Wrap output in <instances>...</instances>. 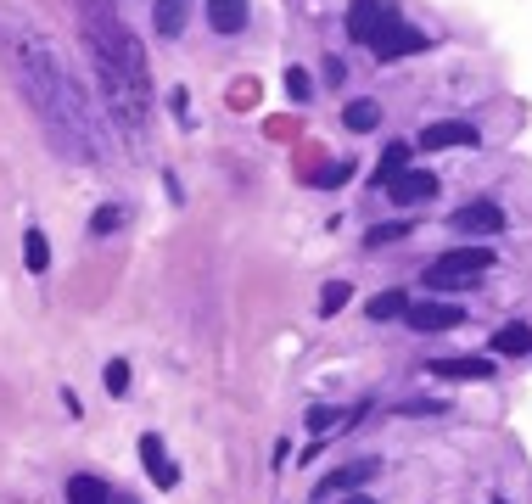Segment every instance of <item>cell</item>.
I'll return each mask as SVG.
<instances>
[{"mask_svg":"<svg viewBox=\"0 0 532 504\" xmlns=\"http://www.w3.org/2000/svg\"><path fill=\"white\" fill-rule=\"evenodd\" d=\"M286 96H292V101H308V96H314V79H308V68H286Z\"/></svg>","mask_w":532,"mask_h":504,"instance_id":"cb8c5ba5","label":"cell"},{"mask_svg":"<svg viewBox=\"0 0 532 504\" xmlns=\"http://www.w3.org/2000/svg\"><path fill=\"white\" fill-rule=\"evenodd\" d=\"M23 264L34 269V275H45V264H51V247H45L40 230H28V236H23Z\"/></svg>","mask_w":532,"mask_h":504,"instance_id":"44dd1931","label":"cell"},{"mask_svg":"<svg viewBox=\"0 0 532 504\" xmlns=\"http://www.w3.org/2000/svg\"><path fill=\"white\" fill-rule=\"evenodd\" d=\"M124 224H129V208L124 202H107V208L90 219V236H112V230H124Z\"/></svg>","mask_w":532,"mask_h":504,"instance_id":"d6986e66","label":"cell"},{"mask_svg":"<svg viewBox=\"0 0 532 504\" xmlns=\"http://www.w3.org/2000/svg\"><path fill=\"white\" fill-rule=\"evenodd\" d=\"M348 174H353L348 163H331V168H325V174H320V185H342V180H348Z\"/></svg>","mask_w":532,"mask_h":504,"instance_id":"4316f807","label":"cell"},{"mask_svg":"<svg viewBox=\"0 0 532 504\" xmlns=\"http://www.w3.org/2000/svg\"><path fill=\"white\" fill-rule=\"evenodd\" d=\"M387 191H392L398 208H409V202H432V196H437V174H426V168H404Z\"/></svg>","mask_w":532,"mask_h":504,"instance_id":"52a82bcc","label":"cell"},{"mask_svg":"<svg viewBox=\"0 0 532 504\" xmlns=\"http://www.w3.org/2000/svg\"><path fill=\"white\" fill-rule=\"evenodd\" d=\"M420 146H426V152H443V146H476V129L471 124H432V129H420Z\"/></svg>","mask_w":532,"mask_h":504,"instance_id":"7c38bea8","label":"cell"},{"mask_svg":"<svg viewBox=\"0 0 532 504\" xmlns=\"http://www.w3.org/2000/svg\"><path fill=\"white\" fill-rule=\"evenodd\" d=\"M0 56H6L12 84L23 90V101L40 112V124H45L56 152L73 157V163H90V168L112 163V135L96 118L90 96H84L79 73L62 62L51 34L34 28L23 12H12V6L0 12Z\"/></svg>","mask_w":532,"mask_h":504,"instance_id":"6da1fadb","label":"cell"},{"mask_svg":"<svg viewBox=\"0 0 532 504\" xmlns=\"http://www.w3.org/2000/svg\"><path fill=\"white\" fill-rule=\"evenodd\" d=\"M208 23L219 34H241L252 23V0H208Z\"/></svg>","mask_w":532,"mask_h":504,"instance_id":"9c48e42d","label":"cell"},{"mask_svg":"<svg viewBox=\"0 0 532 504\" xmlns=\"http://www.w3.org/2000/svg\"><path fill=\"white\" fill-rule=\"evenodd\" d=\"M348 297H353L348 280H331V286L320 292V314H325V320H331V314H342V308H348Z\"/></svg>","mask_w":532,"mask_h":504,"instance_id":"7402d4cb","label":"cell"},{"mask_svg":"<svg viewBox=\"0 0 532 504\" xmlns=\"http://www.w3.org/2000/svg\"><path fill=\"white\" fill-rule=\"evenodd\" d=\"M140 460H146V471H152L157 488H174V482H180V471H174V460L163 454V437L157 432H140Z\"/></svg>","mask_w":532,"mask_h":504,"instance_id":"ba28073f","label":"cell"},{"mask_svg":"<svg viewBox=\"0 0 532 504\" xmlns=\"http://www.w3.org/2000/svg\"><path fill=\"white\" fill-rule=\"evenodd\" d=\"M342 79H348V68H342V62L331 56V62H325V84H342Z\"/></svg>","mask_w":532,"mask_h":504,"instance_id":"83f0119b","label":"cell"},{"mask_svg":"<svg viewBox=\"0 0 532 504\" xmlns=\"http://www.w3.org/2000/svg\"><path fill=\"white\" fill-rule=\"evenodd\" d=\"M404 168H409V140H392L387 157H381V168H376V180H381V185H392L398 174H404Z\"/></svg>","mask_w":532,"mask_h":504,"instance_id":"e0dca14e","label":"cell"},{"mask_svg":"<svg viewBox=\"0 0 532 504\" xmlns=\"http://www.w3.org/2000/svg\"><path fill=\"white\" fill-rule=\"evenodd\" d=\"M342 504H376V499H364V493H353V499H342Z\"/></svg>","mask_w":532,"mask_h":504,"instance_id":"f1b7e54d","label":"cell"},{"mask_svg":"<svg viewBox=\"0 0 532 504\" xmlns=\"http://www.w3.org/2000/svg\"><path fill=\"white\" fill-rule=\"evenodd\" d=\"M488 348H493V353H504V359H521V353H532V325H527V320H510V325H499Z\"/></svg>","mask_w":532,"mask_h":504,"instance_id":"8fae6325","label":"cell"},{"mask_svg":"<svg viewBox=\"0 0 532 504\" xmlns=\"http://www.w3.org/2000/svg\"><path fill=\"white\" fill-rule=\"evenodd\" d=\"M420 45H426V34H415V28L404 23V17H392V23H387V28H381V34H376V45H370V51H376L381 62H398V56L420 51Z\"/></svg>","mask_w":532,"mask_h":504,"instance_id":"5b68a950","label":"cell"},{"mask_svg":"<svg viewBox=\"0 0 532 504\" xmlns=\"http://www.w3.org/2000/svg\"><path fill=\"white\" fill-rule=\"evenodd\" d=\"M185 12H191V0H157V12H152L157 34H180V28H185Z\"/></svg>","mask_w":532,"mask_h":504,"instance_id":"9a60e30c","label":"cell"},{"mask_svg":"<svg viewBox=\"0 0 532 504\" xmlns=\"http://www.w3.org/2000/svg\"><path fill=\"white\" fill-rule=\"evenodd\" d=\"M342 124H348L353 135H364V129L381 124V107H376V101H348V107H342Z\"/></svg>","mask_w":532,"mask_h":504,"instance_id":"2e32d148","label":"cell"},{"mask_svg":"<svg viewBox=\"0 0 532 504\" xmlns=\"http://www.w3.org/2000/svg\"><path fill=\"white\" fill-rule=\"evenodd\" d=\"M432 376L437 381H488L493 359H432Z\"/></svg>","mask_w":532,"mask_h":504,"instance_id":"30bf717a","label":"cell"},{"mask_svg":"<svg viewBox=\"0 0 532 504\" xmlns=\"http://www.w3.org/2000/svg\"><path fill=\"white\" fill-rule=\"evenodd\" d=\"M107 392H112V398H124V392H129V364L124 359L107 364Z\"/></svg>","mask_w":532,"mask_h":504,"instance_id":"d4e9b609","label":"cell"},{"mask_svg":"<svg viewBox=\"0 0 532 504\" xmlns=\"http://www.w3.org/2000/svg\"><path fill=\"white\" fill-rule=\"evenodd\" d=\"M342 409H325V404H314L308 409V432H314V443H325V437H331V426H342Z\"/></svg>","mask_w":532,"mask_h":504,"instance_id":"ffe728a7","label":"cell"},{"mask_svg":"<svg viewBox=\"0 0 532 504\" xmlns=\"http://www.w3.org/2000/svg\"><path fill=\"white\" fill-rule=\"evenodd\" d=\"M448 224H454L460 236H499V230H504V208L482 196V202H465V208H454V219H448Z\"/></svg>","mask_w":532,"mask_h":504,"instance_id":"277c9868","label":"cell"},{"mask_svg":"<svg viewBox=\"0 0 532 504\" xmlns=\"http://www.w3.org/2000/svg\"><path fill=\"white\" fill-rule=\"evenodd\" d=\"M370 476H376V460H353V465H342L331 482H320V493H314V499H336L342 488H359V482H370Z\"/></svg>","mask_w":532,"mask_h":504,"instance_id":"4fadbf2b","label":"cell"},{"mask_svg":"<svg viewBox=\"0 0 532 504\" xmlns=\"http://www.w3.org/2000/svg\"><path fill=\"white\" fill-rule=\"evenodd\" d=\"M493 252L482 247H465V252H448V258H437L432 269H426V286L432 292H465V286H476V280L488 275Z\"/></svg>","mask_w":532,"mask_h":504,"instance_id":"7a4b0ae2","label":"cell"},{"mask_svg":"<svg viewBox=\"0 0 532 504\" xmlns=\"http://www.w3.org/2000/svg\"><path fill=\"white\" fill-rule=\"evenodd\" d=\"M168 112H174L180 124H191V96H185V90H174V96H168Z\"/></svg>","mask_w":532,"mask_h":504,"instance_id":"484cf974","label":"cell"},{"mask_svg":"<svg viewBox=\"0 0 532 504\" xmlns=\"http://www.w3.org/2000/svg\"><path fill=\"white\" fill-rule=\"evenodd\" d=\"M392 241H409V219L370 224V230H364V247H392Z\"/></svg>","mask_w":532,"mask_h":504,"instance_id":"ac0fdd59","label":"cell"},{"mask_svg":"<svg viewBox=\"0 0 532 504\" xmlns=\"http://www.w3.org/2000/svg\"><path fill=\"white\" fill-rule=\"evenodd\" d=\"M404 320L415 325V331H454V325L465 320V308L460 303H409Z\"/></svg>","mask_w":532,"mask_h":504,"instance_id":"8992f818","label":"cell"},{"mask_svg":"<svg viewBox=\"0 0 532 504\" xmlns=\"http://www.w3.org/2000/svg\"><path fill=\"white\" fill-rule=\"evenodd\" d=\"M392 17L398 12H392L387 0H353L348 6V40L353 45H376V34L392 23Z\"/></svg>","mask_w":532,"mask_h":504,"instance_id":"3957f363","label":"cell"},{"mask_svg":"<svg viewBox=\"0 0 532 504\" xmlns=\"http://www.w3.org/2000/svg\"><path fill=\"white\" fill-rule=\"evenodd\" d=\"M404 308H409V292H381L376 303H370V314H376V320H398Z\"/></svg>","mask_w":532,"mask_h":504,"instance_id":"603a6c76","label":"cell"},{"mask_svg":"<svg viewBox=\"0 0 532 504\" xmlns=\"http://www.w3.org/2000/svg\"><path fill=\"white\" fill-rule=\"evenodd\" d=\"M112 504H135V499H118V493H112Z\"/></svg>","mask_w":532,"mask_h":504,"instance_id":"f546056e","label":"cell"},{"mask_svg":"<svg viewBox=\"0 0 532 504\" xmlns=\"http://www.w3.org/2000/svg\"><path fill=\"white\" fill-rule=\"evenodd\" d=\"M68 504H112V488L101 476L79 471V476H68Z\"/></svg>","mask_w":532,"mask_h":504,"instance_id":"5bb4252c","label":"cell"}]
</instances>
